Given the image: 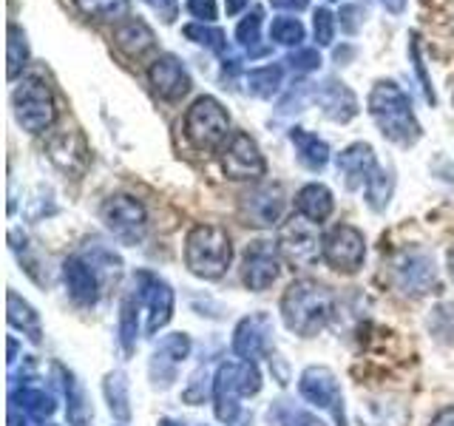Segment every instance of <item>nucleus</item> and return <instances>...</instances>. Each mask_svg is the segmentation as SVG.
<instances>
[{
    "label": "nucleus",
    "instance_id": "obj_22",
    "mask_svg": "<svg viewBox=\"0 0 454 426\" xmlns=\"http://www.w3.org/2000/svg\"><path fill=\"white\" fill-rule=\"evenodd\" d=\"M312 97H316V103L324 108V114L333 122H349L355 114H358V97L352 94L347 83H340L335 77L316 85V89H312Z\"/></svg>",
    "mask_w": 454,
    "mask_h": 426
},
{
    "label": "nucleus",
    "instance_id": "obj_1",
    "mask_svg": "<svg viewBox=\"0 0 454 426\" xmlns=\"http://www.w3.org/2000/svg\"><path fill=\"white\" fill-rule=\"evenodd\" d=\"M333 310H335L333 290L316 279H298L281 296L284 324H287V330L304 338L318 335L326 327V321L333 319Z\"/></svg>",
    "mask_w": 454,
    "mask_h": 426
},
{
    "label": "nucleus",
    "instance_id": "obj_39",
    "mask_svg": "<svg viewBox=\"0 0 454 426\" xmlns=\"http://www.w3.org/2000/svg\"><path fill=\"white\" fill-rule=\"evenodd\" d=\"M432 333L440 338V341H446V344H454V302H446V304H440L434 312H432Z\"/></svg>",
    "mask_w": 454,
    "mask_h": 426
},
{
    "label": "nucleus",
    "instance_id": "obj_20",
    "mask_svg": "<svg viewBox=\"0 0 454 426\" xmlns=\"http://www.w3.org/2000/svg\"><path fill=\"white\" fill-rule=\"evenodd\" d=\"M335 165H338V174L344 177L347 191L366 188L369 179H372V174L380 168L369 142H352L349 148H344L335 156Z\"/></svg>",
    "mask_w": 454,
    "mask_h": 426
},
{
    "label": "nucleus",
    "instance_id": "obj_42",
    "mask_svg": "<svg viewBox=\"0 0 454 426\" xmlns=\"http://www.w3.org/2000/svg\"><path fill=\"white\" fill-rule=\"evenodd\" d=\"M338 18H340V28H344L347 35H355V32H358V26L364 23L366 12L361 6H344Z\"/></svg>",
    "mask_w": 454,
    "mask_h": 426
},
{
    "label": "nucleus",
    "instance_id": "obj_7",
    "mask_svg": "<svg viewBox=\"0 0 454 426\" xmlns=\"http://www.w3.org/2000/svg\"><path fill=\"white\" fill-rule=\"evenodd\" d=\"M278 253L290 267H312L318 259H324V236L318 233L316 222L304 217H293L278 227Z\"/></svg>",
    "mask_w": 454,
    "mask_h": 426
},
{
    "label": "nucleus",
    "instance_id": "obj_43",
    "mask_svg": "<svg viewBox=\"0 0 454 426\" xmlns=\"http://www.w3.org/2000/svg\"><path fill=\"white\" fill-rule=\"evenodd\" d=\"M188 12L199 23H213L216 20V0H188Z\"/></svg>",
    "mask_w": 454,
    "mask_h": 426
},
{
    "label": "nucleus",
    "instance_id": "obj_32",
    "mask_svg": "<svg viewBox=\"0 0 454 426\" xmlns=\"http://www.w3.org/2000/svg\"><path fill=\"white\" fill-rule=\"evenodd\" d=\"M267 421H270V426H324L316 415H309L307 409L295 406L293 401H287V398H281V401L270 406Z\"/></svg>",
    "mask_w": 454,
    "mask_h": 426
},
{
    "label": "nucleus",
    "instance_id": "obj_44",
    "mask_svg": "<svg viewBox=\"0 0 454 426\" xmlns=\"http://www.w3.org/2000/svg\"><path fill=\"white\" fill-rule=\"evenodd\" d=\"M270 6H276L281 12H304L309 6V0H270Z\"/></svg>",
    "mask_w": 454,
    "mask_h": 426
},
{
    "label": "nucleus",
    "instance_id": "obj_24",
    "mask_svg": "<svg viewBox=\"0 0 454 426\" xmlns=\"http://www.w3.org/2000/svg\"><path fill=\"white\" fill-rule=\"evenodd\" d=\"M114 46H117L125 57H131V60H139V57H145L156 46V37L145 20L131 18L117 26V32H114Z\"/></svg>",
    "mask_w": 454,
    "mask_h": 426
},
{
    "label": "nucleus",
    "instance_id": "obj_10",
    "mask_svg": "<svg viewBox=\"0 0 454 426\" xmlns=\"http://www.w3.org/2000/svg\"><path fill=\"white\" fill-rule=\"evenodd\" d=\"M366 259L364 233L352 225H335L324 236V262L338 273H358Z\"/></svg>",
    "mask_w": 454,
    "mask_h": 426
},
{
    "label": "nucleus",
    "instance_id": "obj_21",
    "mask_svg": "<svg viewBox=\"0 0 454 426\" xmlns=\"http://www.w3.org/2000/svg\"><path fill=\"white\" fill-rule=\"evenodd\" d=\"M63 279H66L68 296L74 298V304H80V307L97 304L99 276H97V270L91 267L89 259H82V256H68V259L63 262Z\"/></svg>",
    "mask_w": 454,
    "mask_h": 426
},
{
    "label": "nucleus",
    "instance_id": "obj_4",
    "mask_svg": "<svg viewBox=\"0 0 454 426\" xmlns=\"http://www.w3.org/2000/svg\"><path fill=\"white\" fill-rule=\"evenodd\" d=\"M233 262V245L224 227L219 225H196L184 239V264L193 276L205 281H216L227 273Z\"/></svg>",
    "mask_w": 454,
    "mask_h": 426
},
{
    "label": "nucleus",
    "instance_id": "obj_48",
    "mask_svg": "<svg viewBox=\"0 0 454 426\" xmlns=\"http://www.w3.org/2000/svg\"><path fill=\"white\" fill-rule=\"evenodd\" d=\"M247 4H250V0H224V9H227V14H239Z\"/></svg>",
    "mask_w": 454,
    "mask_h": 426
},
{
    "label": "nucleus",
    "instance_id": "obj_8",
    "mask_svg": "<svg viewBox=\"0 0 454 426\" xmlns=\"http://www.w3.org/2000/svg\"><path fill=\"white\" fill-rule=\"evenodd\" d=\"M131 290L139 298V304L148 310V335H156L174 316V290L151 270H137Z\"/></svg>",
    "mask_w": 454,
    "mask_h": 426
},
{
    "label": "nucleus",
    "instance_id": "obj_5",
    "mask_svg": "<svg viewBox=\"0 0 454 426\" xmlns=\"http://www.w3.org/2000/svg\"><path fill=\"white\" fill-rule=\"evenodd\" d=\"M12 111L23 131L28 134L49 131L57 120V106L49 83L43 77H23L12 89Z\"/></svg>",
    "mask_w": 454,
    "mask_h": 426
},
{
    "label": "nucleus",
    "instance_id": "obj_45",
    "mask_svg": "<svg viewBox=\"0 0 454 426\" xmlns=\"http://www.w3.org/2000/svg\"><path fill=\"white\" fill-rule=\"evenodd\" d=\"M148 4H151L156 12H162V14H165V20L174 18V6H176V0H148Z\"/></svg>",
    "mask_w": 454,
    "mask_h": 426
},
{
    "label": "nucleus",
    "instance_id": "obj_51",
    "mask_svg": "<svg viewBox=\"0 0 454 426\" xmlns=\"http://www.w3.org/2000/svg\"><path fill=\"white\" fill-rule=\"evenodd\" d=\"M451 103H454V94H451Z\"/></svg>",
    "mask_w": 454,
    "mask_h": 426
},
{
    "label": "nucleus",
    "instance_id": "obj_12",
    "mask_svg": "<svg viewBox=\"0 0 454 426\" xmlns=\"http://www.w3.org/2000/svg\"><path fill=\"white\" fill-rule=\"evenodd\" d=\"M222 168H224V174L236 182L262 179L267 174V162L259 146H255V139L245 131H236L227 139V146L222 151Z\"/></svg>",
    "mask_w": 454,
    "mask_h": 426
},
{
    "label": "nucleus",
    "instance_id": "obj_23",
    "mask_svg": "<svg viewBox=\"0 0 454 426\" xmlns=\"http://www.w3.org/2000/svg\"><path fill=\"white\" fill-rule=\"evenodd\" d=\"M9 406L20 409L23 415L32 421H46L54 415L57 401H54V395H49L43 387H37V383H20V387H12Z\"/></svg>",
    "mask_w": 454,
    "mask_h": 426
},
{
    "label": "nucleus",
    "instance_id": "obj_33",
    "mask_svg": "<svg viewBox=\"0 0 454 426\" xmlns=\"http://www.w3.org/2000/svg\"><path fill=\"white\" fill-rule=\"evenodd\" d=\"M82 14H89L94 20H114L120 23L131 12V0H74Z\"/></svg>",
    "mask_w": 454,
    "mask_h": 426
},
{
    "label": "nucleus",
    "instance_id": "obj_38",
    "mask_svg": "<svg viewBox=\"0 0 454 426\" xmlns=\"http://www.w3.org/2000/svg\"><path fill=\"white\" fill-rule=\"evenodd\" d=\"M270 37L278 46H301L304 40V26L298 18H276L270 26Z\"/></svg>",
    "mask_w": 454,
    "mask_h": 426
},
{
    "label": "nucleus",
    "instance_id": "obj_47",
    "mask_svg": "<svg viewBox=\"0 0 454 426\" xmlns=\"http://www.w3.org/2000/svg\"><path fill=\"white\" fill-rule=\"evenodd\" d=\"M380 6L387 12H392V14H401L406 9V0H380Z\"/></svg>",
    "mask_w": 454,
    "mask_h": 426
},
{
    "label": "nucleus",
    "instance_id": "obj_50",
    "mask_svg": "<svg viewBox=\"0 0 454 426\" xmlns=\"http://www.w3.org/2000/svg\"><path fill=\"white\" fill-rule=\"evenodd\" d=\"M449 276H451V281H454V248L449 250Z\"/></svg>",
    "mask_w": 454,
    "mask_h": 426
},
{
    "label": "nucleus",
    "instance_id": "obj_6",
    "mask_svg": "<svg viewBox=\"0 0 454 426\" xmlns=\"http://www.w3.org/2000/svg\"><path fill=\"white\" fill-rule=\"evenodd\" d=\"M231 131V117L216 97H199L184 114V137L196 151H216Z\"/></svg>",
    "mask_w": 454,
    "mask_h": 426
},
{
    "label": "nucleus",
    "instance_id": "obj_13",
    "mask_svg": "<svg viewBox=\"0 0 454 426\" xmlns=\"http://www.w3.org/2000/svg\"><path fill=\"white\" fill-rule=\"evenodd\" d=\"M191 335L188 333H170L165 338H160V344L151 352V364H148V375L153 381V387L168 390L170 383L176 381L179 367L184 364V359L191 355Z\"/></svg>",
    "mask_w": 454,
    "mask_h": 426
},
{
    "label": "nucleus",
    "instance_id": "obj_30",
    "mask_svg": "<svg viewBox=\"0 0 454 426\" xmlns=\"http://www.w3.org/2000/svg\"><path fill=\"white\" fill-rule=\"evenodd\" d=\"M284 83V68L278 63H270L262 68H253L247 75V91L259 99H270L273 94H278Z\"/></svg>",
    "mask_w": 454,
    "mask_h": 426
},
{
    "label": "nucleus",
    "instance_id": "obj_18",
    "mask_svg": "<svg viewBox=\"0 0 454 426\" xmlns=\"http://www.w3.org/2000/svg\"><path fill=\"white\" fill-rule=\"evenodd\" d=\"M49 160L54 162V168H60L66 177L80 179L85 170H89V162H91V154H89V146H85V137L77 131V128L57 131L49 139Z\"/></svg>",
    "mask_w": 454,
    "mask_h": 426
},
{
    "label": "nucleus",
    "instance_id": "obj_25",
    "mask_svg": "<svg viewBox=\"0 0 454 426\" xmlns=\"http://www.w3.org/2000/svg\"><path fill=\"white\" fill-rule=\"evenodd\" d=\"M295 210L298 217H304L309 222H324L333 217L335 210V199H333V191L326 188V185H318V182H309L304 185L301 191L295 193Z\"/></svg>",
    "mask_w": 454,
    "mask_h": 426
},
{
    "label": "nucleus",
    "instance_id": "obj_31",
    "mask_svg": "<svg viewBox=\"0 0 454 426\" xmlns=\"http://www.w3.org/2000/svg\"><path fill=\"white\" fill-rule=\"evenodd\" d=\"M63 390H66V401H68V406H66L68 423L71 426H91V409L85 404V392L77 383V378L66 373V369H63Z\"/></svg>",
    "mask_w": 454,
    "mask_h": 426
},
{
    "label": "nucleus",
    "instance_id": "obj_41",
    "mask_svg": "<svg viewBox=\"0 0 454 426\" xmlns=\"http://www.w3.org/2000/svg\"><path fill=\"white\" fill-rule=\"evenodd\" d=\"M287 63L295 71H316L321 66V54L318 49H298V51H290Z\"/></svg>",
    "mask_w": 454,
    "mask_h": 426
},
{
    "label": "nucleus",
    "instance_id": "obj_14",
    "mask_svg": "<svg viewBox=\"0 0 454 426\" xmlns=\"http://www.w3.org/2000/svg\"><path fill=\"white\" fill-rule=\"evenodd\" d=\"M298 392L304 401H309L318 409H333L335 418L344 423V398H340L338 378L330 367H307L301 378H298Z\"/></svg>",
    "mask_w": 454,
    "mask_h": 426
},
{
    "label": "nucleus",
    "instance_id": "obj_16",
    "mask_svg": "<svg viewBox=\"0 0 454 426\" xmlns=\"http://www.w3.org/2000/svg\"><path fill=\"white\" fill-rule=\"evenodd\" d=\"M270 341H273V319L267 312H253V316L241 319L233 330V352L239 361L255 364L259 359H267Z\"/></svg>",
    "mask_w": 454,
    "mask_h": 426
},
{
    "label": "nucleus",
    "instance_id": "obj_26",
    "mask_svg": "<svg viewBox=\"0 0 454 426\" xmlns=\"http://www.w3.org/2000/svg\"><path fill=\"white\" fill-rule=\"evenodd\" d=\"M290 142L295 146V156L307 170H324L326 162H330V146L318 137L307 131V128H293L290 131Z\"/></svg>",
    "mask_w": 454,
    "mask_h": 426
},
{
    "label": "nucleus",
    "instance_id": "obj_27",
    "mask_svg": "<svg viewBox=\"0 0 454 426\" xmlns=\"http://www.w3.org/2000/svg\"><path fill=\"white\" fill-rule=\"evenodd\" d=\"M6 310H9V324L14 330H20L32 344H40L43 341V324H40V316L35 312V307L20 298L14 290H9L6 296Z\"/></svg>",
    "mask_w": 454,
    "mask_h": 426
},
{
    "label": "nucleus",
    "instance_id": "obj_34",
    "mask_svg": "<svg viewBox=\"0 0 454 426\" xmlns=\"http://www.w3.org/2000/svg\"><path fill=\"white\" fill-rule=\"evenodd\" d=\"M262 6H255L245 20L236 26V40L241 43V49H247L250 57H259V54H267V49L259 46L262 40Z\"/></svg>",
    "mask_w": 454,
    "mask_h": 426
},
{
    "label": "nucleus",
    "instance_id": "obj_35",
    "mask_svg": "<svg viewBox=\"0 0 454 426\" xmlns=\"http://www.w3.org/2000/svg\"><path fill=\"white\" fill-rule=\"evenodd\" d=\"M6 60H9V80L18 77L20 68H26V63H28V40H26L23 28L18 23H9V51H6Z\"/></svg>",
    "mask_w": 454,
    "mask_h": 426
},
{
    "label": "nucleus",
    "instance_id": "obj_52",
    "mask_svg": "<svg viewBox=\"0 0 454 426\" xmlns=\"http://www.w3.org/2000/svg\"><path fill=\"white\" fill-rule=\"evenodd\" d=\"M120 426H125V423H120Z\"/></svg>",
    "mask_w": 454,
    "mask_h": 426
},
{
    "label": "nucleus",
    "instance_id": "obj_46",
    "mask_svg": "<svg viewBox=\"0 0 454 426\" xmlns=\"http://www.w3.org/2000/svg\"><path fill=\"white\" fill-rule=\"evenodd\" d=\"M432 426H454V406H446V409H440Z\"/></svg>",
    "mask_w": 454,
    "mask_h": 426
},
{
    "label": "nucleus",
    "instance_id": "obj_28",
    "mask_svg": "<svg viewBox=\"0 0 454 426\" xmlns=\"http://www.w3.org/2000/svg\"><path fill=\"white\" fill-rule=\"evenodd\" d=\"M103 392H106L111 415L117 418L120 423L131 421V395H128V378H125L122 369H114V373H108Z\"/></svg>",
    "mask_w": 454,
    "mask_h": 426
},
{
    "label": "nucleus",
    "instance_id": "obj_49",
    "mask_svg": "<svg viewBox=\"0 0 454 426\" xmlns=\"http://www.w3.org/2000/svg\"><path fill=\"white\" fill-rule=\"evenodd\" d=\"M160 426H188V423H182V421H174V418H165V421H160Z\"/></svg>",
    "mask_w": 454,
    "mask_h": 426
},
{
    "label": "nucleus",
    "instance_id": "obj_11",
    "mask_svg": "<svg viewBox=\"0 0 454 426\" xmlns=\"http://www.w3.org/2000/svg\"><path fill=\"white\" fill-rule=\"evenodd\" d=\"M434 279H437V267L426 250H403L392 262V284L403 296H415V298L426 296L434 288Z\"/></svg>",
    "mask_w": 454,
    "mask_h": 426
},
{
    "label": "nucleus",
    "instance_id": "obj_19",
    "mask_svg": "<svg viewBox=\"0 0 454 426\" xmlns=\"http://www.w3.org/2000/svg\"><path fill=\"white\" fill-rule=\"evenodd\" d=\"M148 80L153 85V91L160 94L168 103H179L182 97H188L191 91V75L174 54H160L148 68Z\"/></svg>",
    "mask_w": 454,
    "mask_h": 426
},
{
    "label": "nucleus",
    "instance_id": "obj_40",
    "mask_svg": "<svg viewBox=\"0 0 454 426\" xmlns=\"http://www.w3.org/2000/svg\"><path fill=\"white\" fill-rule=\"evenodd\" d=\"M312 32H316L318 46H333V37H335V14L330 9H316V14H312Z\"/></svg>",
    "mask_w": 454,
    "mask_h": 426
},
{
    "label": "nucleus",
    "instance_id": "obj_2",
    "mask_svg": "<svg viewBox=\"0 0 454 426\" xmlns=\"http://www.w3.org/2000/svg\"><path fill=\"white\" fill-rule=\"evenodd\" d=\"M369 117L375 120L378 131L397 146H415L420 139V122L415 117L409 94L392 80H378L366 99Z\"/></svg>",
    "mask_w": 454,
    "mask_h": 426
},
{
    "label": "nucleus",
    "instance_id": "obj_3",
    "mask_svg": "<svg viewBox=\"0 0 454 426\" xmlns=\"http://www.w3.org/2000/svg\"><path fill=\"white\" fill-rule=\"evenodd\" d=\"M262 392V373L250 361H224L213 375V401L216 418L224 426H250L253 415L241 404V398Z\"/></svg>",
    "mask_w": 454,
    "mask_h": 426
},
{
    "label": "nucleus",
    "instance_id": "obj_17",
    "mask_svg": "<svg viewBox=\"0 0 454 426\" xmlns=\"http://www.w3.org/2000/svg\"><path fill=\"white\" fill-rule=\"evenodd\" d=\"M284 213V188L278 182H262L241 196V217L253 227H273Z\"/></svg>",
    "mask_w": 454,
    "mask_h": 426
},
{
    "label": "nucleus",
    "instance_id": "obj_29",
    "mask_svg": "<svg viewBox=\"0 0 454 426\" xmlns=\"http://www.w3.org/2000/svg\"><path fill=\"white\" fill-rule=\"evenodd\" d=\"M139 298L134 296V290H128L122 304H120V344L122 352L131 355L137 350V333H139V321H137V312H139Z\"/></svg>",
    "mask_w": 454,
    "mask_h": 426
},
{
    "label": "nucleus",
    "instance_id": "obj_15",
    "mask_svg": "<svg viewBox=\"0 0 454 426\" xmlns=\"http://www.w3.org/2000/svg\"><path fill=\"white\" fill-rule=\"evenodd\" d=\"M281 273V253L278 245L273 241H253V245L245 250V262H241V279L250 290L262 293L273 284Z\"/></svg>",
    "mask_w": 454,
    "mask_h": 426
},
{
    "label": "nucleus",
    "instance_id": "obj_36",
    "mask_svg": "<svg viewBox=\"0 0 454 426\" xmlns=\"http://www.w3.org/2000/svg\"><path fill=\"white\" fill-rule=\"evenodd\" d=\"M182 32H184V37H188V40H193L196 46H205V49H210V51L224 54V49H227L224 32H222V28H216V26H207V23H191V26H184Z\"/></svg>",
    "mask_w": 454,
    "mask_h": 426
},
{
    "label": "nucleus",
    "instance_id": "obj_37",
    "mask_svg": "<svg viewBox=\"0 0 454 426\" xmlns=\"http://www.w3.org/2000/svg\"><path fill=\"white\" fill-rule=\"evenodd\" d=\"M364 193H366V202L372 210H378V213L387 210L389 199H392V177L383 168H378L372 179H369V185L364 188Z\"/></svg>",
    "mask_w": 454,
    "mask_h": 426
},
{
    "label": "nucleus",
    "instance_id": "obj_9",
    "mask_svg": "<svg viewBox=\"0 0 454 426\" xmlns=\"http://www.w3.org/2000/svg\"><path fill=\"white\" fill-rule=\"evenodd\" d=\"M99 217H103L108 231L117 239H122L125 245H137V241L145 236L148 217H145L142 202L134 196L117 193V196L106 199L103 208H99Z\"/></svg>",
    "mask_w": 454,
    "mask_h": 426
}]
</instances>
